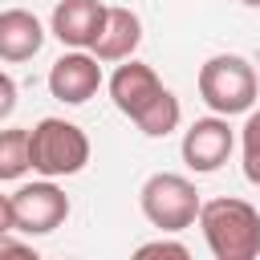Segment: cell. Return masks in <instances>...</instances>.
Wrapping results in <instances>:
<instances>
[{
    "label": "cell",
    "mask_w": 260,
    "mask_h": 260,
    "mask_svg": "<svg viewBox=\"0 0 260 260\" xmlns=\"http://www.w3.org/2000/svg\"><path fill=\"white\" fill-rule=\"evenodd\" d=\"M256 93H260V81H256V69L244 57L219 53V57L203 61V69H199V98L215 114H223V118L248 114L252 102H256Z\"/></svg>",
    "instance_id": "277c9868"
},
{
    "label": "cell",
    "mask_w": 260,
    "mask_h": 260,
    "mask_svg": "<svg viewBox=\"0 0 260 260\" xmlns=\"http://www.w3.org/2000/svg\"><path fill=\"white\" fill-rule=\"evenodd\" d=\"M65 215H69V199L53 179L24 183L12 195V219H16V232L24 236H49L65 223Z\"/></svg>",
    "instance_id": "8992f818"
},
{
    "label": "cell",
    "mask_w": 260,
    "mask_h": 260,
    "mask_svg": "<svg viewBox=\"0 0 260 260\" xmlns=\"http://www.w3.org/2000/svg\"><path fill=\"white\" fill-rule=\"evenodd\" d=\"M4 232H16V219H12V195H0V236Z\"/></svg>",
    "instance_id": "e0dca14e"
},
{
    "label": "cell",
    "mask_w": 260,
    "mask_h": 260,
    "mask_svg": "<svg viewBox=\"0 0 260 260\" xmlns=\"http://www.w3.org/2000/svg\"><path fill=\"white\" fill-rule=\"evenodd\" d=\"M12 110H16V81L0 69V118H8Z\"/></svg>",
    "instance_id": "9a60e30c"
},
{
    "label": "cell",
    "mask_w": 260,
    "mask_h": 260,
    "mask_svg": "<svg viewBox=\"0 0 260 260\" xmlns=\"http://www.w3.org/2000/svg\"><path fill=\"white\" fill-rule=\"evenodd\" d=\"M28 162L45 179L77 175L89 162V138L81 126H73L65 118H41L28 130Z\"/></svg>",
    "instance_id": "3957f363"
},
{
    "label": "cell",
    "mask_w": 260,
    "mask_h": 260,
    "mask_svg": "<svg viewBox=\"0 0 260 260\" xmlns=\"http://www.w3.org/2000/svg\"><path fill=\"white\" fill-rule=\"evenodd\" d=\"M199 228L215 260L260 256V211L248 199H211L199 207Z\"/></svg>",
    "instance_id": "7a4b0ae2"
},
{
    "label": "cell",
    "mask_w": 260,
    "mask_h": 260,
    "mask_svg": "<svg viewBox=\"0 0 260 260\" xmlns=\"http://www.w3.org/2000/svg\"><path fill=\"white\" fill-rule=\"evenodd\" d=\"M28 167H32V162H28V130H24V126L0 130V183L20 179Z\"/></svg>",
    "instance_id": "7c38bea8"
},
{
    "label": "cell",
    "mask_w": 260,
    "mask_h": 260,
    "mask_svg": "<svg viewBox=\"0 0 260 260\" xmlns=\"http://www.w3.org/2000/svg\"><path fill=\"white\" fill-rule=\"evenodd\" d=\"M240 142H244V175H248V183L260 187V110L248 114Z\"/></svg>",
    "instance_id": "4fadbf2b"
},
{
    "label": "cell",
    "mask_w": 260,
    "mask_h": 260,
    "mask_svg": "<svg viewBox=\"0 0 260 260\" xmlns=\"http://www.w3.org/2000/svg\"><path fill=\"white\" fill-rule=\"evenodd\" d=\"M53 37L69 49H93L102 24H106V4L102 0H61L53 8Z\"/></svg>",
    "instance_id": "9c48e42d"
},
{
    "label": "cell",
    "mask_w": 260,
    "mask_h": 260,
    "mask_svg": "<svg viewBox=\"0 0 260 260\" xmlns=\"http://www.w3.org/2000/svg\"><path fill=\"white\" fill-rule=\"evenodd\" d=\"M138 41H142V20L130 8H106V24L93 41V57L98 61H126V57H134Z\"/></svg>",
    "instance_id": "8fae6325"
},
{
    "label": "cell",
    "mask_w": 260,
    "mask_h": 260,
    "mask_svg": "<svg viewBox=\"0 0 260 260\" xmlns=\"http://www.w3.org/2000/svg\"><path fill=\"white\" fill-rule=\"evenodd\" d=\"M232 146H236V134H232L228 118L219 114V118H195L183 130V146L179 150H183V162L195 175H211V171H219L228 162Z\"/></svg>",
    "instance_id": "52a82bcc"
},
{
    "label": "cell",
    "mask_w": 260,
    "mask_h": 260,
    "mask_svg": "<svg viewBox=\"0 0 260 260\" xmlns=\"http://www.w3.org/2000/svg\"><path fill=\"white\" fill-rule=\"evenodd\" d=\"M138 256H179V260H187L191 252H187L183 244H175V240H154V244H142Z\"/></svg>",
    "instance_id": "5bb4252c"
},
{
    "label": "cell",
    "mask_w": 260,
    "mask_h": 260,
    "mask_svg": "<svg viewBox=\"0 0 260 260\" xmlns=\"http://www.w3.org/2000/svg\"><path fill=\"white\" fill-rule=\"evenodd\" d=\"M45 45V28L28 8H4L0 12V61H28Z\"/></svg>",
    "instance_id": "30bf717a"
},
{
    "label": "cell",
    "mask_w": 260,
    "mask_h": 260,
    "mask_svg": "<svg viewBox=\"0 0 260 260\" xmlns=\"http://www.w3.org/2000/svg\"><path fill=\"white\" fill-rule=\"evenodd\" d=\"M0 256H32V244H20V240H12L8 232L0 236Z\"/></svg>",
    "instance_id": "2e32d148"
},
{
    "label": "cell",
    "mask_w": 260,
    "mask_h": 260,
    "mask_svg": "<svg viewBox=\"0 0 260 260\" xmlns=\"http://www.w3.org/2000/svg\"><path fill=\"white\" fill-rule=\"evenodd\" d=\"M110 98H114V106H118L146 138H167V134L179 126V118H183L179 98L158 81V73H154L150 65H142V61H134V57H126V65L114 69V77H110Z\"/></svg>",
    "instance_id": "6da1fadb"
},
{
    "label": "cell",
    "mask_w": 260,
    "mask_h": 260,
    "mask_svg": "<svg viewBox=\"0 0 260 260\" xmlns=\"http://www.w3.org/2000/svg\"><path fill=\"white\" fill-rule=\"evenodd\" d=\"M240 4H248V8H260V0H240Z\"/></svg>",
    "instance_id": "ac0fdd59"
},
{
    "label": "cell",
    "mask_w": 260,
    "mask_h": 260,
    "mask_svg": "<svg viewBox=\"0 0 260 260\" xmlns=\"http://www.w3.org/2000/svg\"><path fill=\"white\" fill-rule=\"evenodd\" d=\"M138 203H142V215L158 228V232H183L199 219V191L191 179L183 175H171V171H158L142 183L138 191Z\"/></svg>",
    "instance_id": "5b68a950"
},
{
    "label": "cell",
    "mask_w": 260,
    "mask_h": 260,
    "mask_svg": "<svg viewBox=\"0 0 260 260\" xmlns=\"http://www.w3.org/2000/svg\"><path fill=\"white\" fill-rule=\"evenodd\" d=\"M98 89H102V65H98L93 53L73 49V53H65V57L53 61V69H49V93H53L57 102L81 106V102H89Z\"/></svg>",
    "instance_id": "ba28073f"
}]
</instances>
